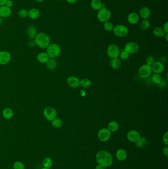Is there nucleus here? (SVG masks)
Returning <instances> with one entry per match:
<instances>
[{
  "mask_svg": "<svg viewBox=\"0 0 168 169\" xmlns=\"http://www.w3.org/2000/svg\"><path fill=\"white\" fill-rule=\"evenodd\" d=\"M96 160L104 168H108L112 164V157L111 153L107 151H99L96 155Z\"/></svg>",
  "mask_w": 168,
  "mask_h": 169,
  "instance_id": "nucleus-1",
  "label": "nucleus"
},
{
  "mask_svg": "<svg viewBox=\"0 0 168 169\" xmlns=\"http://www.w3.org/2000/svg\"><path fill=\"white\" fill-rule=\"evenodd\" d=\"M35 43L40 49H47L50 43V38L48 34L44 32L37 34L35 39Z\"/></svg>",
  "mask_w": 168,
  "mask_h": 169,
  "instance_id": "nucleus-2",
  "label": "nucleus"
},
{
  "mask_svg": "<svg viewBox=\"0 0 168 169\" xmlns=\"http://www.w3.org/2000/svg\"><path fill=\"white\" fill-rule=\"evenodd\" d=\"M61 48L56 43L50 44L47 48V53L50 59H55L61 53Z\"/></svg>",
  "mask_w": 168,
  "mask_h": 169,
  "instance_id": "nucleus-3",
  "label": "nucleus"
},
{
  "mask_svg": "<svg viewBox=\"0 0 168 169\" xmlns=\"http://www.w3.org/2000/svg\"><path fill=\"white\" fill-rule=\"evenodd\" d=\"M111 16V11L105 7L99 9L97 13V19L101 22L104 23L109 21Z\"/></svg>",
  "mask_w": 168,
  "mask_h": 169,
  "instance_id": "nucleus-4",
  "label": "nucleus"
},
{
  "mask_svg": "<svg viewBox=\"0 0 168 169\" xmlns=\"http://www.w3.org/2000/svg\"><path fill=\"white\" fill-rule=\"evenodd\" d=\"M113 32L115 35L118 37H125L128 34V28L124 25L122 24H119L114 27Z\"/></svg>",
  "mask_w": 168,
  "mask_h": 169,
  "instance_id": "nucleus-5",
  "label": "nucleus"
},
{
  "mask_svg": "<svg viewBox=\"0 0 168 169\" xmlns=\"http://www.w3.org/2000/svg\"><path fill=\"white\" fill-rule=\"evenodd\" d=\"M152 71L151 66L145 64L142 65L139 70L138 74L141 78H147L151 76Z\"/></svg>",
  "mask_w": 168,
  "mask_h": 169,
  "instance_id": "nucleus-6",
  "label": "nucleus"
},
{
  "mask_svg": "<svg viewBox=\"0 0 168 169\" xmlns=\"http://www.w3.org/2000/svg\"><path fill=\"white\" fill-rule=\"evenodd\" d=\"M43 114L44 117L48 121H52L57 117V111L52 107H47L44 110Z\"/></svg>",
  "mask_w": 168,
  "mask_h": 169,
  "instance_id": "nucleus-7",
  "label": "nucleus"
},
{
  "mask_svg": "<svg viewBox=\"0 0 168 169\" xmlns=\"http://www.w3.org/2000/svg\"><path fill=\"white\" fill-rule=\"evenodd\" d=\"M119 48L115 44H111L107 49V54L111 59L118 58L120 54Z\"/></svg>",
  "mask_w": 168,
  "mask_h": 169,
  "instance_id": "nucleus-8",
  "label": "nucleus"
},
{
  "mask_svg": "<svg viewBox=\"0 0 168 169\" xmlns=\"http://www.w3.org/2000/svg\"><path fill=\"white\" fill-rule=\"evenodd\" d=\"M111 132L108 128H102L98 133V137L100 140L103 142L107 141L110 139Z\"/></svg>",
  "mask_w": 168,
  "mask_h": 169,
  "instance_id": "nucleus-9",
  "label": "nucleus"
},
{
  "mask_svg": "<svg viewBox=\"0 0 168 169\" xmlns=\"http://www.w3.org/2000/svg\"><path fill=\"white\" fill-rule=\"evenodd\" d=\"M124 50L129 54L137 53L139 50V45L135 42H130L126 44Z\"/></svg>",
  "mask_w": 168,
  "mask_h": 169,
  "instance_id": "nucleus-10",
  "label": "nucleus"
},
{
  "mask_svg": "<svg viewBox=\"0 0 168 169\" xmlns=\"http://www.w3.org/2000/svg\"><path fill=\"white\" fill-rule=\"evenodd\" d=\"M11 59V53L7 51L0 52V64L6 65L10 62Z\"/></svg>",
  "mask_w": 168,
  "mask_h": 169,
  "instance_id": "nucleus-11",
  "label": "nucleus"
},
{
  "mask_svg": "<svg viewBox=\"0 0 168 169\" xmlns=\"http://www.w3.org/2000/svg\"><path fill=\"white\" fill-rule=\"evenodd\" d=\"M141 134L139 132L136 130H131L128 132L127 134V138L132 143H136L140 139Z\"/></svg>",
  "mask_w": 168,
  "mask_h": 169,
  "instance_id": "nucleus-12",
  "label": "nucleus"
},
{
  "mask_svg": "<svg viewBox=\"0 0 168 169\" xmlns=\"http://www.w3.org/2000/svg\"><path fill=\"white\" fill-rule=\"evenodd\" d=\"M151 66L152 72H153L154 73L159 74L164 71L165 68L164 64L160 61H155Z\"/></svg>",
  "mask_w": 168,
  "mask_h": 169,
  "instance_id": "nucleus-13",
  "label": "nucleus"
},
{
  "mask_svg": "<svg viewBox=\"0 0 168 169\" xmlns=\"http://www.w3.org/2000/svg\"><path fill=\"white\" fill-rule=\"evenodd\" d=\"M67 83L69 87L75 89L79 86L80 80L76 76H69L67 78Z\"/></svg>",
  "mask_w": 168,
  "mask_h": 169,
  "instance_id": "nucleus-14",
  "label": "nucleus"
},
{
  "mask_svg": "<svg viewBox=\"0 0 168 169\" xmlns=\"http://www.w3.org/2000/svg\"><path fill=\"white\" fill-rule=\"evenodd\" d=\"M11 9L5 5L0 6V16L2 18H8L11 15Z\"/></svg>",
  "mask_w": 168,
  "mask_h": 169,
  "instance_id": "nucleus-15",
  "label": "nucleus"
},
{
  "mask_svg": "<svg viewBox=\"0 0 168 169\" xmlns=\"http://www.w3.org/2000/svg\"><path fill=\"white\" fill-rule=\"evenodd\" d=\"M140 16L136 12H131L127 16V21L131 24H136L139 22Z\"/></svg>",
  "mask_w": 168,
  "mask_h": 169,
  "instance_id": "nucleus-16",
  "label": "nucleus"
},
{
  "mask_svg": "<svg viewBox=\"0 0 168 169\" xmlns=\"http://www.w3.org/2000/svg\"><path fill=\"white\" fill-rule=\"evenodd\" d=\"M150 10L148 7H142L140 10V16L143 19H147L150 18Z\"/></svg>",
  "mask_w": 168,
  "mask_h": 169,
  "instance_id": "nucleus-17",
  "label": "nucleus"
},
{
  "mask_svg": "<svg viewBox=\"0 0 168 169\" xmlns=\"http://www.w3.org/2000/svg\"><path fill=\"white\" fill-rule=\"evenodd\" d=\"M50 59V57L46 52H40L37 56V61L43 64H46Z\"/></svg>",
  "mask_w": 168,
  "mask_h": 169,
  "instance_id": "nucleus-18",
  "label": "nucleus"
},
{
  "mask_svg": "<svg viewBox=\"0 0 168 169\" xmlns=\"http://www.w3.org/2000/svg\"><path fill=\"white\" fill-rule=\"evenodd\" d=\"M27 35L30 39H34L37 35V30L36 27L33 25L28 27L27 29Z\"/></svg>",
  "mask_w": 168,
  "mask_h": 169,
  "instance_id": "nucleus-19",
  "label": "nucleus"
},
{
  "mask_svg": "<svg viewBox=\"0 0 168 169\" xmlns=\"http://www.w3.org/2000/svg\"><path fill=\"white\" fill-rule=\"evenodd\" d=\"M28 16L32 19H36L40 16V12L37 8H31L28 11Z\"/></svg>",
  "mask_w": 168,
  "mask_h": 169,
  "instance_id": "nucleus-20",
  "label": "nucleus"
},
{
  "mask_svg": "<svg viewBox=\"0 0 168 169\" xmlns=\"http://www.w3.org/2000/svg\"><path fill=\"white\" fill-rule=\"evenodd\" d=\"M2 114L5 119L7 120H9L14 116V111L11 108L7 107L3 110Z\"/></svg>",
  "mask_w": 168,
  "mask_h": 169,
  "instance_id": "nucleus-21",
  "label": "nucleus"
},
{
  "mask_svg": "<svg viewBox=\"0 0 168 169\" xmlns=\"http://www.w3.org/2000/svg\"><path fill=\"white\" fill-rule=\"evenodd\" d=\"M116 157L119 161H123L127 158V153L125 150L119 149L116 152Z\"/></svg>",
  "mask_w": 168,
  "mask_h": 169,
  "instance_id": "nucleus-22",
  "label": "nucleus"
},
{
  "mask_svg": "<svg viewBox=\"0 0 168 169\" xmlns=\"http://www.w3.org/2000/svg\"><path fill=\"white\" fill-rule=\"evenodd\" d=\"M110 65L111 68L115 70H118L120 68L121 63L120 59L118 58L111 59L110 61Z\"/></svg>",
  "mask_w": 168,
  "mask_h": 169,
  "instance_id": "nucleus-23",
  "label": "nucleus"
},
{
  "mask_svg": "<svg viewBox=\"0 0 168 169\" xmlns=\"http://www.w3.org/2000/svg\"><path fill=\"white\" fill-rule=\"evenodd\" d=\"M153 34L155 37L157 38H163L165 35V32H164L163 28L160 27H156L153 30Z\"/></svg>",
  "mask_w": 168,
  "mask_h": 169,
  "instance_id": "nucleus-24",
  "label": "nucleus"
},
{
  "mask_svg": "<svg viewBox=\"0 0 168 169\" xmlns=\"http://www.w3.org/2000/svg\"><path fill=\"white\" fill-rule=\"evenodd\" d=\"M91 8L96 11H99V9L103 8V4L101 0H92L90 3Z\"/></svg>",
  "mask_w": 168,
  "mask_h": 169,
  "instance_id": "nucleus-25",
  "label": "nucleus"
},
{
  "mask_svg": "<svg viewBox=\"0 0 168 169\" xmlns=\"http://www.w3.org/2000/svg\"><path fill=\"white\" fill-rule=\"evenodd\" d=\"M108 129L111 132H115L119 129V124L116 121H111L108 123Z\"/></svg>",
  "mask_w": 168,
  "mask_h": 169,
  "instance_id": "nucleus-26",
  "label": "nucleus"
},
{
  "mask_svg": "<svg viewBox=\"0 0 168 169\" xmlns=\"http://www.w3.org/2000/svg\"><path fill=\"white\" fill-rule=\"evenodd\" d=\"M46 66L48 70H53L56 68L57 66V62L54 59H50L48 60L46 63Z\"/></svg>",
  "mask_w": 168,
  "mask_h": 169,
  "instance_id": "nucleus-27",
  "label": "nucleus"
},
{
  "mask_svg": "<svg viewBox=\"0 0 168 169\" xmlns=\"http://www.w3.org/2000/svg\"><path fill=\"white\" fill-rule=\"evenodd\" d=\"M151 80L154 84L159 85L162 81L161 77L159 74L154 73L151 77Z\"/></svg>",
  "mask_w": 168,
  "mask_h": 169,
  "instance_id": "nucleus-28",
  "label": "nucleus"
},
{
  "mask_svg": "<svg viewBox=\"0 0 168 169\" xmlns=\"http://www.w3.org/2000/svg\"><path fill=\"white\" fill-rule=\"evenodd\" d=\"M63 121L61 119L59 118H56L51 121L52 126L55 128H60L63 125Z\"/></svg>",
  "mask_w": 168,
  "mask_h": 169,
  "instance_id": "nucleus-29",
  "label": "nucleus"
},
{
  "mask_svg": "<svg viewBox=\"0 0 168 169\" xmlns=\"http://www.w3.org/2000/svg\"><path fill=\"white\" fill-rule=\"evenodd\" d=\"M91 81L88 78H83L80 80L79 86L83 88H87L91 85Z\"/></svg>",
  "mask_w": 168,
  "mask_h": 169,
  "instance_id": "nucleus-30",
  "label": "nucleus"
},
{
  "mask_svg": "<svg viewBox=\"0 0 168 169\" xmlns=\"http://www.w3.org/2000/svg\"><path fill=\"white\" fill-rule=\"evenodd\" d=\"M43 165L44 167V168L50 169L53 165V161H52V159L49 157H47V158H45L43 161Z\"/></svg>",
  "mask_w": 168,
  "mask_h": 169,
  "instance_id": "nucleus-31",
  "label": "nucleus"
},
{
  "mask_svg": "<svg viewBox=\"0 0 168 169\" xmlns=\"http://www.w3.org/2000/svg\"><path fill=\"white\" fill-rule=\"evenodd\" d=\"M147 144V139L144 137H141L138 141L136 143V145L137 147H145Z\"/></svg>",
  "mask_w": 168,
  "mask_h": 169,
  "instance_id": "nucleus-32",
  "label": "nucleus"
},
{
  "mask_svg": "<svg viewBox=\"0 0 168 169\" xmlns=\"http://www.w3.org/2000/svg\"><path fill=\"white\" fill-rule=\"evenodd\" d=\"M150 22L147 19H144L142 22H141L140 28L143 30H147L150 28Z\"/></svg>",
  "mask_w": 168,
  "mask_h": 169,
  "instance_id": "nucleus-33",
  "label": "nucleus"
},
{
  "mask_svg": "<svg viewBox=\"0 0 168 169\" xmlns=\"http://www.w3.org/2000/svg\"><path fill=\"white\" fill-rule=\"evenodd\" d=\"M103 27L104 28V29L107 31H112L114 29V24H112L111 22L108 21L104 23Z\"/></svg>",
  "mask_w": 168,
  "mask_h": 169,
  "instance_id": "nucleus-34",
  "label": "nucleus"
},
{
  "mask_svg": "<svg viewBox=\"0 0 168 169\" xmlns=\"http://www.w3.org/2000/svg\"><path fill=\"white\" fill-rule=\"evenodd\" d=\"M119 56L120 59L121 60H127V59H128L129 57V53H128L126 51H125L124 49L123 51H122L121 52H120V54H119Z\"/></svg>",
  "mask_w": 168,
  "mask_h": 169,
  "instance_id": "nucleus-35",
  "label": "nucleus"
},
{
  "mask_svg": "<svg viewBox=\"0 0 168 169\" xmlns=\"http://www.w3.org/2000/svg\"><path fill=\"white\" fill-rule=\"evenodd\" d=\"M18 15L20 18L22 19L26 18L28 15V11L26 9H20L18 12Z\"/></svg>",
  "mask_w": 168,
  "mask_h": 169,
  "instance_id": "nucleus-36",
  "label": "nucleus"
},
{
  "mask_svg": "<svg viewBox=\"0 0 168 169\" xmlns=\"http://www.w3.org/2000/svg\"><path fill=\"white\" fill-rule=\"evenodd\" d=\"M13 167H14V169H25L24 164L19 161L15 162L14 163Z\"/></svg>",
  "mask_w": 168,
  "mask_h": 169,
  "instance_id": "nucleus-37",
  "label": "nucleus"
},
{
  "mask_svg": "<svg viewBox=\"0 0 168 169\" xmlns=\"http://www.w3.org/2000/svg\"><path fill=\"white\" fill-rule=\"evenodd\" d=\"M145 63H146V64H147V65L151 66L152 64H153V63H154V57L152 56H148L146 59Z\"/></svg>",
  "mask_w": 168,
  "mask_h": 169,
  "instance_id": "nucleus-38",
  "label": "nucleus"
},
{
  "mask_svg": "<svg viewBox=\"0 0 168 169\" xmlns=\"http://www.w3.org/2000/svg\"><path fill=\"white\" fill-rule=\"evenodd\" d=\"M163 141L166 145H168V132H166L164 134L163 137Z\"/></svg>",
  "mask_w": 168,
  "mask_h": 169,
  "instance_id": "nucleus-39",
  "label": "nucleus"
},
{
  "mask_svg": "<svg viewBox=\"0 0 168 169\" xmlns=\"http://www.w3.org/2000/svg\"><path fill=\"white\" fill-rule=\"evenodd\" d=\"M14 5V3L11 0H8L5 4V6L8 7L9 8H11Z\"/></svg>",
  "mask_w": 168,
  "mask_h": 169,
  "instance_id": "nucleus-40",
  "label": "nucleus"
},
{
  "mask_svg": "<svg viewBox=\"0 0 168 169\" xmlns=\"http://www.w3.org/2000/svg\"><path fill=\"white\" fill-rule=\"evenodd\" d=\"M163 29L164 31V32H165L166 34L168 33V22H166L164 23L163 26Z\"/></svg>",
  "mask_w": 168,
  "mask_h": 169,
  "instance_id": "nucleus-41",
  "label": "nucleus"
},
{
  "mask_svg": "<svg viewBox=\"0 0 168 169\" xmlns=\"http://www.w3.org/2000/svg\"><path fill=\"white\" fill-rule=\"evenodd\" d=\"M163 154L166 156V157L168 158V148L167 147H165L163 148V150H162Z\"/></svg>",
  "mask_w": 168,
  "mask_h": 169,
  "instance_id": "nucleus-42",
  "label": "nucleus"
},
{
  "mask_svg": "<svg viewBox=\"0 0 168 169\" xmlns=\"http://www.w3.org/2000/svg\"><path fill=\"white\" fill-rule=\"evenodd\" d=\"M66 1L69 4H75L78 1V0H66Z\"/></svg>",
  "mask_w": 168,
  "mask_h": 169,
  "instance_id": "nucleus-43",
  "label": "nucleus"
},
{
  "mask_svg": "<svg viewBox=\"0 0 168 169\" xmlns=\"http://www.w3.org/2000/svg\"><path fill=\"white\" fill-rule=\"evenodd\" d=\"M8 0H0V6L5 5V3Z\"/></svg>",
  "mask_w": 168,
  "mask_h": 169,
  "instance_id": "nucleus-44",
  "label": "nucleus"
},
{
  "mask_svg": "<svg viewBox=\"0 0 168 169\" xmlns=\"http://www.w3.org/2000/svg\"><path fill=\"white\" fill-rule=\"evenodd\" d=\"M104 167H103L101 166V165H99V164L97 165L96 167H95V169H104Z\"/></svg>",
  "mask_w": 168,
  "mask_h": 169,
  "instance_id": "nucleus-45",
  "label": "nucleus"
},
{
  "mask_svg": "<svg viewBox=\"0 0 168 169\" xmlns=\"http://www.w3.org/2000/svg\"><path fill=\"white\" fill-rule=\"evenodd\" d=\"M85 95H86V92L84 91V90H82L80 91V95L83 96H85Z\"/></svg>",
  "mask_w": 168,
  "mask_h": 169,
  "instance_id": "nucleus-46",
  "label": "nucleus"
},
{
  "mask_svg": "<svg viewBox=\"0 0 168 169\" xmlns=\"http://www.w3.org/2000/svg\"><path fill=\"white\" fill-rule=\"evenodd\" d=\"M164 37H165V39L166 41H168V34H166L164 36Z\"/></svg>",
  "mask_w": 168,
  "mask_h": 169,
  "instance_id": "nucleus-47",
  "label": "nucleus"
},
{
  "mask_svg": "<svg viewBox=\"0 0 168 169\" xmlns=\"http://www.w3.org/2000/svg\"><path fill=\"white\" fill-rule=\"evenodd\" d=\"M35 1L37 2V3H41V2H43L44 0H35Z\"/></svg>",
  "mask_w": 168,
  "mask_h": 169,
  "instance_id": "nucleus-48",
  "label": "nucleus"
},
{
  "mask_svg": "<svg viewBox=\"0 0 168 169\" xmlns=\"http://www.w3.org/2000/svg\"><path fill=\"white\" fill-rule=\"evenodd\" d=\"M2 22H3V20H2V18L1 17V16H0V25H1V24H2Z\"/></svg>",
  "mask_w": 168,
  "mask_h": 169,
  "instance_id": "nucleus-49",
  "label": "nucleus"
},
{
  "mask_svg": "<svg viewBox=\"0 0 168 169\" xmlns=\"http://www.w3.org/2000/svg\"><path fill=\"white\" fill-rule=\"evenodd\" d=\"M48 169V168H42V169Z\"/></svg>",
  "mask_w": 168,
  "mask_h": 169,
  "instance_id": "nucleus-50",
  "label": "nucleus"
},
{
  "mask_svg": "<svg viewBox=\"0 0 168 169\" xmlns=\"http://www.w3.org/2000/svg\"><path fill=\"white\" fill-rule=\"evenodd\" d=\"M59 1H64V0H58Z\"/></svg>",
  "mask_w": 168,
  "mask_h": 169,
  "instance_id": "nucleus-51",
  "label": "nucleus"
},
{
  "mask_svg": "<svg viewBox=\"0 0 168 169\" xmlns=\"http://www.w3.org/2000/svg\"><path fill=\"white\" fill-rule=\"evenodd\" d=\"M154 1H159V0H154Z\"/></svg>",
  "mask_w": 168,
  "mask_h": 169,
  "instance_id": "nucleus-52",
  "label": "nucleus"
}]
</instances>
